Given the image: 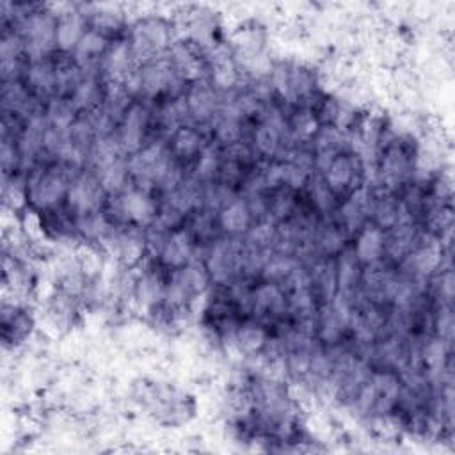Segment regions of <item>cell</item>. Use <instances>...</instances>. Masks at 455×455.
<instances>
[{
    "instance_id": "14",
    "label": "cell",
    "mask_w": 455,
    "mask_h": 455,
    "mask_svg": "<svg viewBox=\"0 0 455 455\" xmlns=\"http://www.w3.org/2000/svg\"><path fill=\"white\" fill-rule=\"evenodd\" d=\"M334 267H336V284H338V293L348 297V299H357L359 297V286H361V274H363V263L357 259L352 242L347 243L341 252L336 254L334 258Z\"/></svg>"
},
{
    "instance_id": "4",
    "label": "cell",
    "mask_w": 455,
    "mask_h": 455,
    "mask_svg": "<svg viewBox=\"0 0 455 455\" xmlns=\"http://www.w3.org/2000/svg\"><path fill=\"white\" fill-rule=\"evenodd\" d=\"M117 140L126 156L140 151L144 146L153 142L151 107L144 100H133L123 114L117 130Z\"/></svg>"
},
{
    "instance_id": "7",
    "label": "cell",
    "mask_w": 455,
    "mask_h": 455,
    "mask_svg": "<svg viewBox=\"0 0 455 455\" xmlns=\"http://www.w3.org/2000/svg\"><path fill=\"white\" fill-rule=\"evenodd\" d=\"M222 100L224 94L208 80V76L188 84L185 91L188 123L210 130L213 119L222 107Z\"/></svg>"
},
{
    "instance_id": "11",
    "label": "cell",
    "mask_w": 455,
    "mask_h": 455,
    "mask_svg": "<svg viewBox=\"0 0 455 455\" xmlns=\"http://www.w3.org/2000/svg\"><path fill=\"white\" fill-rule=\"evenodd\" d=\"M270 338V331L254 318H243L226 350H233L240 357L258 355Z\"/></svg>"
},
{
    "instance_id": "16",
    "label": "cell",
    "mask_w": 455,
    "mask_h": 455,
    "mask_svg": "<svg viewBox=\"0 0 455 455\" xmlns=\"http://www.w3.org/2000/svg\"><path fill=\"white\" fill-rule=\"evenodd\" d=\"M217 220L220 233L226 236H243L254 224L247 201L242 196H235L229 203H226L219 210Z\"/></svg>"
},
{
    "instance_id": "9",
    "label": "cell",
    "mask_w": 455,
    "mask_h": 455,
    "mask_svg": "<svg viewBox=\"0 0 455 455\" xmlns=\"http://www.w3.org/2000/svg\"><path fill=\"white\" fill-rule=\"evenodd\" d=\"M208 142H210V135L203 128L187 123L180 126L176 132H172V135L167 139L165 144L169 148L171 156L181 165L188 167L201 155V151L206 148Z\"/></svg>"
},
{
    "instance_id": "10",
    "label": "cell",
    "mask_w": 455,
    "mask_h": 455,
    "mask_svg": "<svg viewBox=\"0 0 455 455\" xmlns=\"http://www.w3.org/2000/svg\"><path fill=\"white\" fill-rule=\"evenodd\" d=\"M197 245L187 228H178L171 231L164 242V247L160 249L156 259L165 270H176L187 265L196 258Z\"/></svg>"
},
{
    "instance_id": "17",
    "label": "cell",
    "mask_w": 455,
    "mask_h": 455,
    "mask_svg": "<svg viewBox=\"0 0 455 455\" xmlns=\"http://www.w3.org/2000/svg\"><path fill=\"white\" fill-rule=\"evenodd\" d=\"M354 252L363 265L384 259V229L373 222H366L352 242Z\"/></svg>"
},
{
    "instance_id": "5",
    "label": "cell",
    "mask_w": 455,
    "mask_h": 455,
    "mask_svg": "<svg viewBox=\"0 0 455 455\" xmlns=\"http://www.w3.org/2000/svg\"><path fill=\"white\" fill-rule=\"evenodd\" d=\"M329 188L339 197L345 199L355 188L366 183L364 160L354 149L338 155L322 172Z\"/></svg>"
},
{
    "instance_id": "1",
    "label": "cell",
    "mask_w": 455,
    "mask_h": 455,
    "mask_svg": "<svg viewBox=\"0 0 455 455\" xmlns=\"http://www.w3.org/2000/svg\"><path fill=\"white\" fill-rule=\"evenodd\" d=\"M133 59L139 66L165 57L176 41V28L164 16H142L135 20L126 36Z\"/></svg>"
},
{
    "instance_id": "15",
    "label": "cell",
    "mask_w": 455,
    "mask_h": 455,
    "mask_svg": "<svg viewBox=\"0 0 455 455\" xmlns=\"http://www.w3.org/2000/svg\"><path fill=\"white\" fill-rule=\"evenodd\" d=\"M309 274V284L316 299L322 302H329L338 293L336 284V267L334 258L327 256H315L304 263Z\"/></svg>"
},
{
    "instance_id": "3",
    "label": "cell",
    "mask_w": 455,
    "mask_h": 455,
    "mask_svg": "<svg viewBox=\"0 0 455 455\" xmlns=\"http://www.w3.org/2000/svg\"><path fill=\"white\" fill-rule=\"evenodd\" d=\"M108 201V194L100 183L98 174L85 167L82 169L69 183L64 210L71 219H78L84 215H91L101 212Z\"/></svg>"
},
{
    "instance_id": "12",
    "label": "cell",
    "mask_w": 455,
    "mask_h": 455,
    "mask_svg": "<svg viewBox=\"0 0 455 455\" xmlns=\"http://www.w3.org/2000/svg\"><path fill=\"white\" fill-rule=\"evenodd\" d=\"M112 41L114 39H108L107 36L100 34L98 30L87 28V32L82 36V39L76 44L71 57L84 69L85 75H100V66H101L103 55L108 50Z\"/></svg>"
},
{
    "instance_id": "2",
    "label": "cell",
    "mask_w": 455,
    "mask_h": 455,
    "mask_svg": "<svg viewBox=\"0 0 455 455\" xmlns=\"http://www.w3.org/2000/svg\"><path fill=\"white\" fill-rule=\"evenodd\" d=\"M243 259L242 236H219L204 249V267L212 277V284L226 286L240 277Z\"/></svg>"
},
{
    "instance_id": "8",
    "label": "cell",
    "mask_w": 455,
    "mask_h": 455,
    "mask_svg": "<svg viewBox=\"0 0 455 455\" xmlns=\"http://www.w3.org/2000/svg\"><path fill=\"white\" fill-rule=\"evenodd\" d=\"M57 16V30H55V46L59 53L71 55L80 43L82 36L89 28L87 16L84 14L80 5H68L64 4Z\"/></svg>"
},
{
    "instance_id": "6",
    "label": "cell",
    "mask_w": 455,
    "mask_h": 455,
    "mask_svg": "<svg viewBox=\"0 0 455 455\" xmlns=\"http://www.w3.org/2000/svg\"><path fill=\"white\" fill-rule=\"evenodd\" d=\"M251 318L270 327H279L288 322V297L284 290L268 281H256L252 286V309Z\"/></svg>"
},
{
    "instance_id": "18",
    "label": "cell",
    "mask_w": 455,
    "mask_h": 455,
    "mask_svg": "<svg viewBox=\"0 0 455 455\" xmlns=\"http://www.w3.org/2000/svg\"><path fill=\"white\" fill-rule=\"evenodd\" d=\"M44 117L52 128L68 132L73 121L78 117V112L75 110L69 98L55 96L44 103Z\"/></svg>"
},
{
    "instance_id": "13",
    "label": "cell",
    "mask_w": 455,
    "mask_h": 455,
    "mask_svg": "<svg viewBox=\"0 0 455 455\" xmlns=\"http://www.w3.org/2000/svg\"><path fill=\"white\" fill-rule=\"evenodd\" d=\"M23 84L28 87V91L43 100L44 103L57 96L55 91V60L53 55L39 60L27 62V68L21 76Z\"/></svg>"
}]
</instances>
